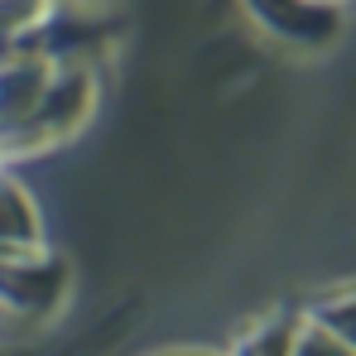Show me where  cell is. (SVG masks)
I'll return each instance as SVG.
<instances>
[{"mask_svg": "<svg viewBox=\"0 0 356 356\" xmlns=\"http://www.w3.org/2000/svg\"><path fill=\"white\" fill-rule=\"evenodd\" d=\"M44 15V0H0V29L5 34H19L29 24H39Z\"/></svg>", "mask_w": 356, "mask_h": 356, "instance_id": "obj_6", "label": "cell"}, {"mask_svg": "<svg viewBox=\"0 0 356 356\" xmlns=\"http://www.w3.org/2000/svg\"><path fill=\"white\" fill-rule=\"evenodd\" d=\"M39 245V212L24 188L0 178V250H29Z\"/></svg>", "mask_w": 356, "mask_h": 356, "instance_id": "obj_4", "label": "cell"}, {"mask_svg": "<svg viewBox=\"0 0 356 356\" xmlns=\"http://www.w3.org/2000/svg\"><path fill=\"white\" fill-rule=\"evenodd\" d=\"M87 106H92L87 72H63V77H49V87H44V97H39L34 116L19 125L24 145H39V140H54V135H63V130H72L77 120L87 116Z\"/></svg>", "mask_w": 356, "mask_h": 356, "instance_id": "obj_1", "label": "cell"}, {"mask_svg": "<svg viewBox=\"0 0 356 356\" xmlns=\"http://www.w3.org/2000/svg\"><path fill=\"white\" fill-rule=\"evenodd\" d=\"M313 318L342 342V352H356V289L352 294H337V298H327V303H318L313 308Z\"/></svg>", "mask_w": 356, "mask_h": 356, "instance_id": "obj_5", "label": "cell"}, {"mask_svg": "<svg viewBox=\"0 0 356 356\" xmlns=\"http://www.w3.org/2000/svg\"><path fill=\"white\" fill-rule=\"evenodd\" d=\"M250 10L265 19V29L294 44H327L342 24L332 0H250Z\"/></svg>", "mask_w": 356, "mask_h": 356, "instance_id": "obj_2", "label": "cell"}, {"mask_svg": "<svg viewBox=\"0 0 356 356\" xmlns=\"http://www.w3.org/2000/svg\"><path fill=\"white\" fill-rule=\"evenodd\" d=\"M44 87H49V67L39 58L5 63V67H0V125H5V130H19L24 120L34 116Z\"/></svg>", "mask_w": 356, "mask_h": 356, "instance_id": "obj_3", "label": "cell"}]
</instances>
